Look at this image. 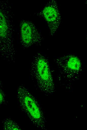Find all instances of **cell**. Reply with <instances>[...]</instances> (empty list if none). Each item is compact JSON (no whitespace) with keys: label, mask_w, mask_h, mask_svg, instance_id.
<instances>
[{"label":"cell","mask_w":87,"mask_h":130,"mask_svg":"<svg viewBox=\"0 0 87 130\" xmlns=\"http://www.w3.org/2000/svg\"><path fill=\"white\" fill-rule=\"evenodd\" d=\"M17 98L21 108L37 126L43 127V119L40 110L32 96L24 87L20 86L17 92Z\"/></svg>","instance_id":"6da1fadb"},{"label":"cell","mask_w":87,"mask_h":130,"mask_svg":"<svg viewBox=\"0 0 87 130\" xmlns=\"http://www.w3.org/2000/svg\"><path fill=\"white\" fill-rule=\"evenodd\" d=\"M34 64L35 75L38 81L43 89H49L52 86V80L48 62L44 57L40 56Z\"/></svg>","instance_id":"7a4b0ae2"},{"label":"cell","mask_w":87,"mask_h":130,"mask_svg":"<svg viewBox=\"0 0 87 130\" xmlns=\"http://www.w3.org/2000/svg\"><path fill=\"white\" fill-rule=\"evenodd\" d=\"M42 15L47 22L51 35L56 33L61 21V16L56 2L52 0L42 11Z\"/></svg>","instance_id":"3957f363"},{"label":"cell","mask_w":87,"mask_h":130,"mask_svg":"<svg viewBox=\"0 0 87 130\" xmlns=\"http://www.w3.org/2000/svg\"><path fill=\"white\" fill-rule=\"evenodd\" d=\"M58 60L56 62L59 69L66 70L72 73L78 72L82 69L81 61L76 56L67 55Z\"/></svg>","instance_id":"277c9868"},{"label":"cell","mask_w":87,"mask_h":130,"mask_svg":"<svg viewBox=\"0 0 87 130\" xmlns=\"http://www.w3.org/2000/svg\"><path fill=\"white\" fill-rule=\"evenodd\" d=\"M36 30L34 27L27 22L23 23L20 28L21 38L24 43L30 44L32 43L34 39Z\"/></svg>","instance_id":"5b68a950"},{"label":"cell","mask_w":87,"mask_h":130,"mask_svg":"<svg viewBox=\"0 0 87 130\" xmlns=\"http://www.w3.org/2000/svg\"><path fill=\"white\" fill-rule=\"evenodd\" d=\"M8 25L6 18L3 12L0 10V37H6L8 34Z\"/></svg>","instance_id":"8992f818"},{"label":"cell","mask_w":87,"mask_h":130,"mask_svg":"<svg viewBox=\"0 0 87 130\" xmlns=\"http://www.w3.org/2000/svg\"><path fill=\"white\" fill-rule=\"evenodd\" d=\"M4 129L6 130H19L21 129L17 124L12 120L7 119L4 122Z\"/></svg>","instance_id":"52a82bcc"},{"label":"cell","mask_w":87,"mask_h":130,"mask_svg":"<svg viewBox=\"0 0 87 130\" xmlns=\"http://www.w3.org/2000/svg\"><path fill=\"white\" fill-rule=\"evenodd\" d=\"M4 99V96L3 93L0 90V104L2 103Z\"/></svg>","instance_id":"ba28073f"}]
</instances>
